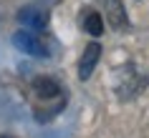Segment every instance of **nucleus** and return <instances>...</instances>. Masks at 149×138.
<instances>
[{"instance_id": "obj_1", "label": "nucleus", "mask_w": 149, "mask_h": 138, "mask_svg": "<svg viewBox=\"0 0 149 138\" xmlns=\"http://www.w3.org/2000/svg\"><path fill=\"white\" fill-rule=\"evenodd\" d=\"M13 45L20 50V53L25 55H33V58H43L46 53V45L40 43V38L36 35V33H28V30H18L15 35H13Z\"/></svg>"}, {"instance_id": "obj_2", "label": "nucleus", "mask_w": 149, "mask_h": 138, "mask_svg": "<svg viewBox=\"0 0 149 138\" xmlns=\"http://www.w3.org/2000/svg\"><path fill=\"white\" fill-rule=\"evenodd\" d=\"M48 20H51V15L43 8H20L18 10V23L23 28H28V30H43L48 25Z\"/></svg>"}, {"instance_id": "obj_3", "label": "nucleus", "mask_w": 149, "mask_h": 138, "mask_svg": "<svg viewBox=\"0 0 149 138\" xmlns=\"http://www.w3.org/2000/svg\"><path fill=\"white\" fill-rule=\"evenodd\" d=\"M104 15L109 20L114 30H124L129 28V18H126V8L121 0H104Z\"/></svg>"}, {"instance_id": "obj_4", "label": "nucleus", "mask_w": 149, "mask_h": 138, "mask_svg": "<svg viewBox=\"0 0 149 138\" xmlns=\"http://www.w3.org/2000/svg\"><path fill=\"white\" fill-rule=\"evenodd\" d=\"M99 58H101V45L99 43H88L86 50H84V55H81V60H79V78L81 80H88V78L94 76V68H96V63H99Z\"/></svg>"}, {"instance_id": "obj_5", "label": "nucleus", "mask_w": 149, "mask_h": 138, "mask_svg": "<svg viewBox=\"0 0 149 138\" xmlns=\"http://www.w3.org/2000/svg\"><path fill=\"white\" fill-rule=\"evenodd\" d=\"M81 28H84V33L99 38V35L104 33V18L99 15L94 8H84L81 10Z\"/></svg>"}, {"instance_id": "obj_6", "label": "nucleus", "mask_w": 149, "mask_h": 138, "mask_svg": "<svg viewBox=\"0 0 149 138\" xmlns=\"http://www.w3.org/2000/svg\"><path fill=\"white\" fill-rule=\"evenodd\" d=\"M144 85H147V73H129V76H126V85H119L116 88L119 98H126V100L134 98Z\"/></svg>"}, {"instance_id": "obj_7", "label": "nucleus", "mask_w": 149, "mask_h": 138, "mask_svg": "<svg viewBox=\"0 0 149 138\" xmlns=\"http://www.w3.org/2000/svg\"><path fill=\"white\" fill-rule=\"evenodd\" d=\"M33 93L38 95V98H56V95H61V85L56 83L53 78H46V76H40V78H36L33 80Z\"/></svg>"}, {"instance_id": "obj_8", "label": "nucleus", "mask_w": 149, "mask_h": 138, "mask_svg": "<svg viewBox=\"0 0 149 138\" xmlns=\"http://www.w3.org/2000/svg\"><path fill=\"white\" fill-rule=\"evenodd\" d=\"M0 138H13V136H0Z\"/></svg>"}]
</instances>
